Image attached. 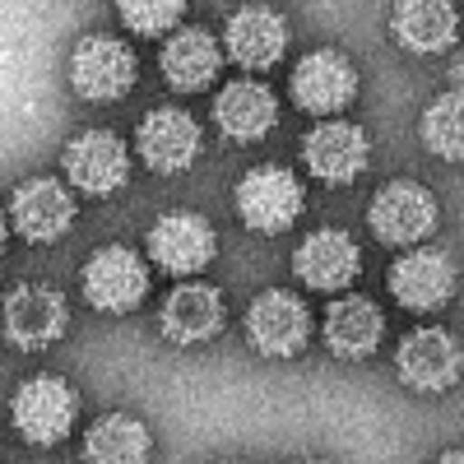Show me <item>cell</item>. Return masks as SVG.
<instances>
[{
    "label": "cell",
    "mask_w": 464,
    "mask_h": 464,
    "mask_svg": "<svg viewBox=\"0 0 464 464\" xmlns=\"http://www.w3.org/2000/svg\"><path fill=\"white\" fill-rule=\"evenodd\" d=\"M121 24L140 37H163L177 28V19L186 14V0H116Z\"/></svg>",
    "instance_id": "d4e9b609"
},
{
    "label": "cell",
    "mask_w": 464,
    "mask_h": 464,
    "mask_svg": "<svg viewBox=\"0 0 464 464\" xmlns=\"http://www.w3.org/2000/svg\"><path fill=\"white\" fill-rule=\"evenodd\" d=\"M391 293L409 312H437L455 297V265L437 246H418L391 265Z\"/></svg>",
    "instance_id": "9c48e42d"
},
{
    "label": "cell",
    "mask_w": 464,
    "mask_h": 464,
    "mask_svg": "<svg viewBox=\"0 0 464 464\" xmlns=\"http://www.w3.org/2000/svg\"><path fill=\"white\" fill-rule=\"evenodd\" d=\"M358 98V70L343 52H312L293 70V102L312 116H334Z\"/></svg>",
    "instance_id": "52a82bcc"
},
{
    "label": "cell",
    "mask_w": 464,
    "mask_h": 464,
    "mask_svg": "<svg viewBox=\"0 0 464 464\" xmlns=\"http://www.w3.org/2000/svg\"><path fill=\"white\" fill-rule=\"evenodd\" d=\"M135 149L149 172H186L200 153V126L177 107H159L140 121Z\"/></svg>",
    "instance_id": "7c38bea8"
},
{
    "label": "cell",
    "mask_w": 464,
    "mask_h": 464,
    "mask_svg": "<svg viewBox=\"0 0 464 464\" xmlns=\"http://www.w3.org/2000/svg\"><path fill=\"white\" fill-rule=\"evenodd\" d=\"M65 321H70L65 297L52 293V288L28 284V288H14L5 297V334L19 348H47V343H56L65 334Z\"/></svg>",
    "instance_id": "e0dca14e"
},
{
    "label": "cell",
    "mask_w": 464,
    "mask_h": 464,
    "mask_svg": "<svg viewBox=\"0 0 464 464\" xmlns=\"http://www.w3.org/2000/svg\"><path fill=\"white\" fill-rule=\"evenodd\" d=\"M223 47L227 56L246 65V70H269L284 61V47H288V24L265 10V5H246L227 19V33H223Z\"/></svg>",
    "instance_id": "2e32d148"
},
{
    "label": "cell",
    "mask_w": 464,
    "mask_h": 464,
    "mask_svg": "<svg viewBox=\"0 0 464 464\" xmlns=\"http://www.w3.org/2000/svg\"><path fill=\"white\" fill-rule=\"evenodd\" d=\"M149 428L130 413L98 418L84 437V464H149Z\"/></svg>",
    "instance_id": "603a6c76"
},
{
    "label": "cell",
    "mask_w": 464,
    "mask_h": 464,
    "mask_svg": "<svg viewBox=\"0 0 464 464\" xmlns=\"http://www.w3.org/2000/svg\"><path fill=\"white\" fill-rule=\"evenodd\" d=\"M149 293V269L130 246H102L89 256L84 265V297L98 306V312H135Z\"/></svg>",
    "instance_id": "5b68a950"
},
{
    "label": "cell",
    "mask_w": 464,
    "mask_h": 464,
    "mask_svg": "<svg viewBox=\"0 0 464 464\" xmlns=\"http://www.w3.org/2000/svg\"><path fill=\"white\" fill-rule=\"evenodd\" d=\"M214 121L227 140H237V144H251V140H265L269 130H275L279 121V102L275 93H269L265 84H227L214 102Z\"/></svg>",
    "instance_id": "44dd1931"
},
{
    "label": "cell",
    "mask_w": 464,
    "mask_h": 464,
    "mask_svg": "<svg viewBox=\"0 0 464 464\" xmlns=\"http://www.w3.org/2000/svg\"><path fill=\"white\" fill-rule=\"evenodd\" d=\"M302 464H325V459H302Z\"/></svg>",
    "instance_id": "4316f807"
},
{
    "label": "cell",
    "mask_w": 464,
    "mask_h": 464,
    "mask_svg": "<svg viewBox=\"0 0 464 464\" xmlns=\"http://www.w3.org/2000/svg\"><path fill=\"white\" fill-rule=\"evenodd\" d=\"M381 312L367 297H339L325 316V343L334 358H372L381 343Z\"/></svg>",
    "instance_id": "7402d4cb"
},
{
    "label": "cell",
    "mask_w": 464,
    "mask_h": 464,
    "mask_svg": "<svg viewBox=\"0 0 464 464\" xmlns=\"http://www.w3.org/2000/svg\"><path fill=\"white\" fill-rule=\"evenodd\" d=\"M163 80L177 89V93H200L218 80V65H223V52L218 43L205 33V28H181L163 43Z\"/></svg>",
    "instance_id": "ac0fdd59"
},
{
    "label": "cell",
    "mask_w": 464,
    "mask_h": 464,
    "mask_svg": "<svg viewBox=\"0 0 464 464\" xmlns=\"http://www.w3.org/2000/svg\"><path fill=\"white\" fill-rule=\"evenodd\" d=\"M306 334H312V316H306L302 297L275 288V293H260L251 302L246 339H251L256 353H265V358H293V353H302Z\"/></svg>",
    "instance_id": "ba28073f"
},
{
    "label": "cell",
    "mask_w": 464,
    "mask_h": 464,
    "mask_svg": "<svg viewBox=\"0 0 464 464\" xmlns=\"http://www.w3.org/2000/svg\"><path fill=\"white\" fill-rule=\"evenodd\" d=\"M367 227L376 232V242L385 246H418L437 227V200L428 186L418 181H391L376 190V200L367 209Z\"/></svg>",
    "instance_id": "6da1fadb"
},
{
    "label": "cell",
    "mask_w": 464,
    "mask_h": 464,
    "mask_svg": "<svg viewBox=\"0 0 464 464\" xmlns=\"http://www.w3.org/2000/svg\"><path fill=\"white\" fill-rule=\"evenodd\" d=\"M214 251H218L214 227L200 214L177 209L149 227V256L163 269H172V275H196V269H205L214 260Z\"/></svg>",
    "instance_id": "4fadbf2b"
},
{
    "label": "cell",
    "mask_w": 464,
    "mask_h": 464,
    "mask_svg": "<svg viewBox=\"0 0 464 464\" xmlns=\"http://www.w3.org/2000/svg\"><path fill=\"white\" fill-rule=\"evenodd\" d=\"M70 84L89 102H116L135 84V56L116 37H84L70 56Z\"/></svg>",
    "instance_id": "277c9868"
},
{
    "label": "cell",
    "mask_w": 464,
    "mask_h": 464,
    "mask_svg": "<svg viewBox=\"0 0 464 464\" xmlns=\"http://www.w3.org/2000/svg\"><path fill=\"white\" fill-rule=\"evenodd\" d=\"M65 177L84 196H111L130 177V153L111 130H84L65 144Z\"/></svg>",
    "instance_id": "8992f818"
},
{
    "label": "cell",
    "mask_w": 464,
    "mask_h": 464,
    "mask_svg": "<svg viewBox=\"0 0 464 464\" xmlns=\"http://www.w3.org/2000/svg\"><path fill=\"white\" fill-rule=\"evenodd\" d=\"M367 135L348 121H321L312 135L302 140V159H306V172L321 177L325 186H348L358 181L362 168H367Z\"/></svg>",
    "instance_id": "30bf717a"
},
{
    "label": "cell",
    "mask_w": 464,
    "mask_h": 464,
    "mask_svg": "<svg viewBox=\"0 0 464 464\" xmlns=\"http://www.w3.org/2000/svg\"><path fill=\"white\" fill-rule=\"evenodd\" d=\"M391 28H395V37H400L409 52L432 56V52L455 47V37H459V10L450 5V0H395Z\"/></svg>",
    "instance_id": "d6986e66"
},
{
    "label": "cell",
    "mask_w": 464,
    "mask_h": 464,
    "mask_svg": "<svg viewBox=\"0 0 464 464\" xmlns=\"http://www.w3.org/2000/svg\"><path fill=\"white\" fill-rule=\"evenodd\" d=\"M437 464H464V450H446V455H441Z\"/></svg>",
    "instance_id": "484cf974"
},
{
    "label": "cell",
    "mask_w": 464,
    "mask_h": 464,
    "mask_svg": "<svg viewBox=\"0 0 464 464\" xmlns=\"http://www.w3.org/2000/svg\"><path fill=\"white\" fill-rule=\"evenodd\" d=\"M10 218H14V232L24 242H37V246H47L56 242L61 232H70L74 223V196L52 181V177H33L14 190V200H10Z\"/></svg>",
    "instance_id": "8fae6325"
},
{
    "label": "cell",
    "mask_w": 464,
    "mask_h": 464,
    "mask_svg": "<svg viewBox=\"0 0 464 464\" xmlns=\"http://www.w3.org/2000/svg\"><path fill=\"white\" fill-rule=\"evenodd\" d=\"M237 214L251 232L275 237L302 218V181L288 168H251L237 181Z\"/></svg>",
    "instance_id": "3957f363"
},
{
    "label": "cell",
    "mask_w": 464,
    "mask_h": 464,
    "mask_svg": "<svg viewBox=\"0 0 464 464\" xmlns=\"http://www.w3.org/2000/svg\"><path fill=\"white\" fill-rule=\"evenodd\" d=\"M80 400H74L70 381L61 376H33L14 395V428L28 446H56L70 437Z\"/></svg>",
    "instance_id": "7a4b0ae2"
},
{
    "label": "cell",
    "mask_w": 464,
    "mask_h": 464,
    "mask_svg": "<svg viewBox=\"0 0 464 464\" xmlns=\"http://www.w3.org/2000/svg\"><path fill=\"white\" fill-rule=\"evenodd\" d=\"M358 265H362V256H358L353 237H348V232H339V227L312 232V237L297 246V256H293L297 279H302L306 288H316V293H339V288H348V284L358 279Z\"/></svg>",
    "instance_id": "5bb4252c"
},
{
    "label": "cell",
    "mask_w": 464,
    "mask_h": 464,
    "mask_svg": "<svg viewBox=\"0 0 464 464\" xmlns=\"http://www.w3.org/2000/svg\"><path fill=\"white\" fill-rule=\"evenodd\" d=\"M163 334L172 343H205L223 330V297L209 284H181L168 293L163 316H159Z\"/></svg>",
    "instance_id": "ffe728a7"
},
{
    "label": "cell",
    "mask_w": 464,
    "mask_h": 464,
    "mask_svg": "<svg viewBox=\"0 0 464 464\" xmlns=\"http://www.w3.org/2000/svg\"><path fill=\"white\" fill-rule=\"evenodd\" d=\"M400 376L413 385V391H450L459 381V343L446 334V330H413L404 343H400V358H395Z\"/></svg>",
    "instance_id": "9a60e30c"
},
{
    "label": "cell",
    "mask_w": 464,
    "mask_h": 464,
    "mask_svg": "<svg viewBox=\"0 0 464 464\" xmlns=\"http://www.w3.org/2000/svg\"><path fill=\"white\" fill-rule=\"evenodd\" d=\"M422 144L446 163H464V93H441L422 111Z\"/></svg>",
    "instance_id": "cb8c5ba5"
}]
</instances>
